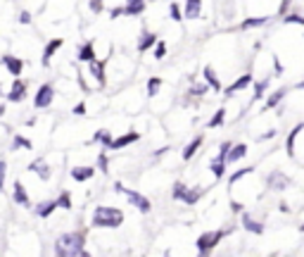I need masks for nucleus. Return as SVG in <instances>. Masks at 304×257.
I'll return each instance as SVG.
<instances>
[{
    "instance_id": "f257e3e1",
    "label": "nucleus",
    "mask_w": 304,
    "mask_h": 257,
    "mask_svg": "<svg viewBox=\"0 0 304 257\" xmlns=\"http://www.w3.org/2000/svg\"><path fill=\"white\" fill-rule=\"evenodd\" d=\"M55 255H60V257L86 255V250H83V236L81 233H62L55 241Z\"/></svg>"
},
{
    "instance_id": "f03ea898",
    "label": "nucleus",
    "mask_w": 304,
    "mask_h": 257,
    "mask_svg": "<svg viewBox=\"0 0 304 257\" xmlns=\"http://www.w3.org/2000/svg\"><path fill=\"white\" fill-rule=\"evenodd\" d=\"M124 221V215H121L117 207H95L93 212V226L98 229H117Z\"/></svg>"
},
{
    "instance_id": "7ed1b4c3",
    "label": "nucleus",
    "mask_w": 304,
    "mask_h": 257,
    "mask_svg": "<svg viewBox=\"0 0 304 257\" xmlns=\"http://www.w3.org/2000/svg\"><path fill=\"white\" fill-rule=\"evenodd\" d=\"M224 238V231H207L198 238V253L200 255H207L214 245H219V241Z\"/></svg>"
},
{
    "instance_id": "20e7f679",
    "label": "nucleus",
    "mask_w": 304,
    "mask_h": 257,
    "mask_svg": "<svg viewBox=\"0 0 304 257\" xmlns=\"http://www.w3.org/2000/svg\"><path fill=\"white\" fill-rule=\"evenodd\" d=\"M53 95H55V91H53V86H50V83L40 86L38 93H36V98H34V105H36V108H48V105L53 103Z\"/></svg>"
},
{
    "instance_id": "39448f33",
    "label": "nucleus",
    "mask_w": 304,
    "mask_h": 257,
    "mask_svg": "<svg viewBox=\"0 0 304 257\" xmlns=\"http://www.w3.org/2000/svg\"><path fill=\"white\" fill-rule=\"evenodd\" d=\"M121 193H126V198H129V203H133L140 212H150V200L147 198H143L140 193H135V190H126L121 188Z\"/></svg>"
},
{
    "instance_id": "423d86ee",
    "label": "nucleus",
    "mask_w": 304,
    "mask_h": 257,
    "mask_svg": "<svg viewBox=\"0 0 304 257\" xmlns=\"http://www.w3.org/2000/svg\"><path fill=\"white\" fill-rule=\"evenodd\" d=\"M288 184H290V179L285 174H280V172H273V174L269 176V188L271 190H285Z\"/></svg>"
},
{
    "instance_id": "0eeeda50",
    "label": "nucleus",
    "mask_w": 304,
    "mask_h": 257,
    "mask_svg": "<svg viewBox=\"0 0 304 257\" xmlns=\"http://www.w3.org/2000/svg\"><path fill=\"white\" fill-rule=\"evenodd\" d=\"M2 65L7 67V72H10L12 76H19V74H22V67H24V62L12 57V55H5V57H2Z\"/></svg>"
},
{
    "instance_id": "6e6552de",
    "label": "nucleus",
    "mask_w": 304,
    "mask_h": 257,
    "mask_svg": "<svg viewBox=\"0 0 304 257\" xmlns=\"http://www.w3.org/2000/svg\"><path fill=\"white\" fill-rule=\"evenodd\" d=\"M250 83H252V76H250V74H242V76H240L238 81H233V83H231V86H228V88H226V95H236V93H238V91H242V88H247Z\"/></svg>"
},
{
    "instance_id": "1a4fd4ad",
    "label": "nucleus",
    "mask_w": 304,
    "mask_h": 257,
    "mask_svg": "<svg viewBox=\"0 0 304 257\" xmlns=\"http://www.w3.org/2000/svg\"><path fill=\"white\" fill-rule=\"evenodd\" d=\"M140 136L135 134V131H131V134H126V136H121V138H117V141H112L109 143V148L112 150H119V148H126V146H131V143H135Z\"/></svg>"
},
{
    "instance_id": "9d476101",
    "label": "nucleus",
    "mask_w": 304,
    "mask_h": 257,
    "mask_svg": "<svg viewBox=\"0 0 304 257\" xmlns=\"http://www.w3.org/2000/svg\"><path fill=\"white\" fill-rule=\"evenodd\" d=\"M202 12V0H185V14L188 19H198Z\"/></svg>"
},
{
    "instance_id": "9b49d317",
    "label": "nucleus",
    "mask_w": 304,
    "mask_h": 257,
    "mask_svg": "<svg viewBox=\"0 0 304 257\" xmlns=\"http://www.w3.org/2000/svg\"><path fill=\"white\" fill-rule=\"evenodd\" d=\"M62 38H55V41H50L48 45H45V53H43V65H50V60H53V55L62 48Z\"/></svg>"
},
{
    "instance_id": "f8f14e48",
    "label": "nucleus",
    "mask_w": 304,
    "mask_h": 257,
    "mask_svg": "<svg viewBox=\"0 0 304 257\" xmlns=\"http://www.w3.org/2000/svg\"><path fill=\"white\" fill-rule=\"evenodd\" d=\"M245 152H247V146H231V150H228V157H226V162H238V160H242L245 157Z\"/></svg>"
},
{
    "instance_id": "ddd939ff",
    "label": "nucleus",
    "mask_w": 304,
    "mask_h": 257,
    "mask_svg": "<svg viewBox=\"0 0 304 257\" xmlns=\"http://www.w3.org/2000/svg\"><path fill=\"white\" fill-rule=\"evenodd\" d=\"M145 10V2L143 0H126V7H124V14H129V17H133V14H140Z\"/></svg>"
},
{
    "instance_id": "4468645a",
    "label": "nucleus",
    "mask_w": 304,
    "mask_h": 257,
    "mask_svg": "<svg viewBox=\"0 0 304 257\" xmlns=\"http://www.w3.org/2000/svg\"><path fill=\"white\" fill-rule=\"evenodd\" d=\"M302 129H304V124H297V126L290 131L288 141H285V150H288V155H290V157H295V138L300 136V131H302Z\"/></svg>"
},
{
    "instance_id": "2eb2a0df",
    "label": "nucleus",
    "mask_w": 304,
    "mask_h": 257,
    "mask_svg": "<svg viewBox=\"0 0 304 257\" xmlns=\"http://www.w3.org/2000/svg\"><path fill=\"white\" fill-rule=\"evenodd\" d=\"M242 226L250 231V233H257V236H259V233H264V226H262L259 221H254L250 215H242Z\"/></svg>"
},
{
    "instance_id": "dca6fc26",
    "label": "nucleus",
    "mask_w": 304,
    "mask_h": 257,
    "mask_svg": "<svg viewBox=\"0 0 304 257\" xmlns=\"http://www.w3.org/2000/svg\"><path fill=\"white\" fill-rule=\"evenodd\" d=\"M29 172H36V174H38L40 179H45V181L50 179V172H48V164L43 162V160H34V162H31V167H29Z\"/></svg>"
},
{
    "instance_id": "f3484780",
    "label": "nucleus",
    "mask_w": 304,
    "mask_h": 257,
    "mask_svg": "<svg viewBox=\"0 0 304 257\" xmlns=\"http://www.w3.org/2000/svg\"><path fill=\"white\" fill-rule=\"evenodd\" d=\"M93 174H95L93 167H79V169H71V179H76V181H88Z\"/></svg>"
},
{
    "instance_id": "a211bd4d",
    "label": "nucleus",
    "mask_w": 304,
    "mask_h": 257,
    "mask_svg": "<svg viewBox=\"0 0 304 257\" xmlns=\"http://www.w3.org/2000/svg\"><path fill=\"white\" fill-rule=\"evenodd\" d=\"M24 91H27V88H24V83L14 81L12 83V91H10V95H7V98H10L12 103H19V100H24Z\"/></svg>"
},
{
    "instance_id": "6ab92c4d",
    "label": "nucleus",
    "mask_w": 304,
    "mask_h": 257,
    "mask_svg": "<svg viewBox=\"0 0 304 257\" xmlns=\"http://www.w3.org/2000/svg\"><path fill=\"white\" fill-rule=\"evenodd\" d=\"M91 72H93V76L98 79V83H105V65H102V62L93 60V62H91Z\"/></svg>"
},
{
    "instance_id": "aec40b11",
    "label": "nucleus",
    "mask_w": 304,
    "mask_h": 257,
    "mask_svg": "<svg viewBox=\"0 0 304 257\" xmlns=\"http://www.w3.org/2000/svg\"><path fill=\"white\" fill-rule=\"evenodd\" d=\"M12 198H14V200H17L19 205H29V195H27V190H24V186H22L19 181L14 184V193H12Z\"/></svg>"
},
{
    "instance_id": "412c9836",
    "label": "nucleus",
    "mask_w": 304,
    "mask_h": 257,
    "mask_svg": "<svg viewBox=\"0 0 304 257\" xmlns=\"http://www.w3.org/2000/svg\"><path fill=\"white\" fill-rule=\"evenodd\" d=\"M202 146V136H198V138H193V143H188L183 150V160H190L195 152H198V148Z\"/></svg>"
},
{
    "instance_id": "4be33fe9",
    "label": "nucleus",
    "mask_w": 304,
    "mask_h": 257,
    "mask_svg": "<svg viewBox=\"0 0 304 257\" xmlns=\"http://www.w3.org/2000/svg\"><path fill=\"white\" fill-rule=\"evenodd\" d=\"M202 74H204V81L209 83L214 91H221V83H219V79H216V74H214L212 67H204V72H202Z\"/></svg>"
},
{
    "instance_id": "5701e85b",
    "label": "nucleus",
    "mask_w": 304,
    "mask_h": 257,
    "mask_svg": "<svg viewBox=\"0 0 304 257\" xmlns=\"http://www.w3.org/2000/svg\"><path fill=\"white\" fill-rule=\"evenodd\" d=\"M200 195H202V190H200V188H195V190L185 188V193H183V198H181V200H183V203H188V205H195L200 200Z\"/></svg>"
},
{
    "instance_id": "b1692460",
    "label": "nucleus",
    "mask_w": 304,
    "mask_h": 257,
    "mask_svg": "<svg viewBox=\"0 0 304 257\" xmlns=\"http://www.w3.org/2000/svg\"><path fill=\"white\" fill-rule=\"evenodd\" d=\"M79 60H83V62H93V60H95V53H93V43H86V45L81 48Z\"/></svg>"
},
{
    "instance_id": "393cba45",
    "label": "nucleus",
    "mask_w": 304,
    "mask_h": 257,
    "mask_svg": "<svg viewBox=\"0 0 304 257\" xmlns=\"http://www.w3.org/2000/svg\"><path fill=\"white\" fill-rule=\"evenodd\" d=\"M152 45H155V36H152V34H143V38H140V43H138V50L145 53L147 48H152Z\"/></svg>"
},
{
    "instance_id": "a878e982",
    "label": "nucleus",
    "mask_w": 304,
    "mask_h": 257,
    "mask_svg": "<svg viewBox=\"0 0 304 257\" xmlns=\"http://www.w3.org/2000/svg\"><path fill=\"white\" fill-rule=\"evenodd\" d=\"M224 172H226V162H224V160H214V162H212V174L216 176V179H221V176H224Z\"/></svg>"
},
{
    "instance_id": "bb28decb",
    "label": "nucleus",
    "mask_w": 304,
    "mask_h": 257,
    "mask_svg": "<svg viewBox=\"0 0 304 257\" xmlns=\"http://www.w3.org/2000/svg\"><path fill=\"white\" fill-rule=\"evenodd\" d=\"M283 95H285V91H276V93L271 95L269 100H266V110H271V108H276L278 103L283 100Z\"/></svg>"
},
{
    "instance_id": "cd10ccee",
    "label": "nucleus",
    "mask_w": 304,
    "mask_h": 257,
    "mask_svg": "<svg viewBox=\"0 0 304 257\" xmlns=\"http://www.w3.org/2000/svg\"><path fill=\"white\" fill-rule=\"evenodd\" d=\"M252 172H254V167H245V169H240V172H236V174L231 176V186H233V184H238V181H240V179H242V176L252 174Z\"/></svg>"
},
{
    "instance_id": "c85d7f7f",
    "label": "nucleus",
    "mask_w": 304,
    "mask_h": 257,
    "mask_svg": "<svg viewBox=\"0 0 304 257\" xmlns=\"http://www.w3.org/2000/svg\"><path fill=\"white\" fill-rule=\"evenodd\" d=\"M224 117H226V110H219V112L214 114L212 119H209V126H212V129H216V126H221V124H224Z\"/></svg>"
},
{
    "instance_id": "c756f323",
    "label": "nucleus",
    "mask_w": 304,
    "mask_h": 257,
    "mask_svg": "<svg viewBox=\"0 0 304 257\" xmlns=\"http://www.w3.org/2000/svg\"><path fill=\"white\" fill-rule=\"evenodd\" d=\"M262 24H266V17H257V19H245V22H242V29L262 27Z\"/></svg>"
},
{
    "instance_id": "7c9ffc66",
    "label": "nucleus",
    "mask_w": 304,
    "mask_h": 257,
    "mask_svg": "<svg viewBox=\"0 0 304 257\" xmlns=\"http://www.w3.org/2000/svg\"><path fill=\"white\" fill-rule=\"evenodd\" d=\"M55 207H57V200H55V203H45V205H40L38 210H36V212H38L40 217H48L50 215V212H53Z\"/></svg>"
},
{
    "instance_id": "2f4dec72",
    "label": "nucleus",
    "mask_w": 304,
    "mask_h": 257,
    "mask_svg": "<svg viewBox=\"0 0 304 257\" xmlns=\"http://www.w3.org/2000/svg\"><path fill=\"white\" fill-rule=\"evenodd\" d=\"M266 86H269V79H264V81H259L257 86H254V98H262L266 91Z\"/></svg>"
},
{
    "instance_id": "473e14b6",
    "label": "nucleus",
    "mask_w": 304,
    "mask_h": 257,
    "mask_svg": "<svg viewBox=\"0 0 304 257\" xmlns=\"http://www.w3.org/2000/svg\"><path fill=\"white\" fill-rule=\"evenodd\" d=\"M57 207H65V210H71V200H69V195L62 193L60 198H57Z\"/></svg>"
},
{
    "instance_id": "72a5a7b5",
    "label": "nucleus",
    "mask_w": 304,
    "mask_h": 257,
    "mask_svg": "<svg viewBox=\"0 0 304 257\" xmlns=\"http://www.w3.org/2000/svg\"><path fill=\"white\" fill-rule=\"evenodd\" d=\"M283 22H285V24H302L304 27V17H300V14H288Z\"/></svg>"
},
{
    "instance_id": "f704fd0d",
    "label": "nucleus",
    "mask_w": 304,
    "mask_h": 257,
    "mask_svg": "<svg viewBox=\"0 0 304 257\" xmlns=\"http://www.w3.org/2000/svg\"><path fill=\"white\" fill-rule=\"evenodd\" d=\"M169 14H171L173 22H181V19H183V17H181V10H178V5H176V2H171V7H169Z\"/></svg>"
},
{
    "instance_id": "c9c22d12",
    "label": "nucleus",
    "mask_w": 304,
    "mask_h": 257,
    "mask_svg": "<svg viewBox=\"0 0 304 257\" xmlns=\"http://www.w3.org/2000/svg\"><path fill=\"white\" fill-rule=\"evenodd\" d=\"M159 86H162V81H159V79H150V81H147V91H150V95L157 93Z\"/></svg>"
},
{
    "instance_id": "e433bc0d",
    "label": "nucleus",
    "mask_w": 304,
    "mask_h": 257,
    "mask_svg": "<svg viewBox=\"0 0 304 257\" xmlns=\"http://www.w3.org/2000/svg\"><path fill=\"white\" fill-rule=\"evenodd\" d=\"M183 193H185L183 184H176V186H173V198H176V200H181V198H183Z\"/></svg>"
},
{
    "instance_id": "4c0bfd02",
    "label": "nucleus",
    "mask_w": 304,
    "mask_h": 257,
    "mask_svg": "<svg viewBox=\"0 0 304 257\" xmlns=\"http://www.w3.org/2000/svg\"><path fill=\"white\" fill-rule=\"evenodd\" d=\"M164 53H167V45H164V43H157V48H155V57H157V60H162V57H164Z\"/></svg>"
},
{
    "instance_id": "58836bf2",
    "label": "nucleus",
    "mask_w": 304,
    "mask_h": 257,
    "mask_svg": "<svg viewBox=\"0 0 304 257\" xmlns=\"http://www.w3.org/2000/svg\"><path fill=\"white\" fill-rule=\"evenodd\" d=\"M228 150H231V143H224V146H221V150H219V160H224V162H226V157H228Z\"/></svg>"
},
{
    "instance_id": "ea45409f",
    "label": "nucleus",
    "mask_w": 304,
    "mask_h": 257,
    "mask_svg": "<svg viewBox=\"0 0 304 257\" xmlns=\"http://www.w3.org/2000/svg\"><path fill=\"white\" fill-rule=\"evenodd\" d=\"M14 146H17V148H19V146H22V148H31V143H29L27 138H19V136L14 138Z\"/></svg>"
},
{
    "instance_id": "a19ab883",
    "label": "nucleus",
    "mask_w": 304,
    "mask_h": 257,
    "mask_svg": "<svg viewBox=\"0 0 304 257\" xmlns=\"http://www.w3.org/2000/svg\"><path fill=\"white\" fill-rule=\"evenodd\" d=\"M5 172H7V169H5V162L0 160V190H2V186H5Z\"/></svg>"
},
{
    "instance_id": "79ce46f5",
    "label": "nucleus",
    "mask_w": 304,
    "mask_h": 257,
    "mask_svg": "<svg viewBox=\"0 0 304 257\" xmlns=\"http://www.w3.org/2000/svg\"><path fill=\"white\" fill-rule=\"evenodd\" d=\"M91 10L93 12H100L102 10V0H91Z\"/></svg>"
},
{
    "instance_id": "37998d69",
    "label": "nucleus",
    "mask_w": 304,
    "mask_h": 257,
    "mask_svg": "<svg viewBox=\"0 0 304 257\" xmlns=\"http://www.w3.org/2000/svg\"><path fill=\"white\" fill-rule=\"evenodd\" d=\"M74 114H86V105H83V103H79V105L74 108Z\"/></svg>"
},
{
    "instance_id": "c03bdc74",
    "label": "nucleus",
    "mask_w": 304,
    "mask_h": 257,
    "mask_svg": "<svg viewBox=\"0 0 304 257\" xmlns=\"http://www.w3.org/2000/svg\"><path fill=\"white\" fill-rule=\"evenodd\" d=\"M19 19H22V24H29V22H31V14H29V12H22V17H19Z\"/></svg>"
},
{
    "instance_id": "a18cd8bd",
    "label": "nucleus",
    "mask_w": 304,
    "mask_h": 257,
    "mask_svg": "<svg viewBox=\"0 0 304 257\" xmlns=\"http://www.w3.org/2000/svg\"><path fill=\"white\" fill-rule=\"evenodd\" d=\"M204 91H207L204 86H198V88H193V95H202V93H204Z\"/></svg>"
},
{
    "instance_id": "49530a36",
    "label": "nucleus",
    "mask_w": 304,
    "mask_h": 257,
    "mask_svg": "<svg viewBox=\"0 0 304 257\" xmlns=\"http://www.w3.org/2000/svg\"><path fill=\"white\" fill-rule=\"evenodd\" d=\"M100 169H102V172H107V160H105V155H100Z\"/></svg>"
},
{
    "instance_id": "de8ad7c7",
    "label": "nucleus",
    "mask_w": 304,
    "mask_h": 257,
    "mask_svg": "<svg viewBox=\"0 0 304 257\" xmlns=\"http://www.w3.org/2000/svg\"><path fill=\"white\" fill-rule=\"evenodd\" d=\"M273 136H276V131H273V129H271V131H266V134L262 136V138H264V141H266V138H273Z\"/></svg>"
},
{
    "instance_id": "09e8293b",
    "label": "nucleus",
    "mask_w": 304,
    "mask_h": 257,
    "mask_svg": "<svg viewBox=\"0 0 304 257\" xmlns=\"http://www.w3.org/2000/svg\"><path fill=\"white\" fill-rule=\"evenodd\" d=\"M290 5V0H283V7H280V12H285V7Z\"/></svg>"
},
{
    "instance_id": "8fccbe9b",
    "label": "nucleus",
    "mask_w": 304,
    "mask_h": 257,
    "mask_svg": "<svg viewBox=\"0 0 304 257\" xmlns=\"http://www.w3.org/2000/svg\"><path fill=\"white\" fill-rule=\"evenodd\" d=\"M297 88H304V81H300V83H297Z\"/></svg>"
},
{
    "instance_id": "3c124183",
    "label": "nucleus",
    "mask_w": 304,
    "mask_h": 257,
    "mask_svg": "<svg viewBox=\"0 0 304 257\" xmlns=\"http://www.w3.org/2000/svg\"><path fill=\"white\" fill-rule=\"evenodd\" d=\"M2 112H5V108H2V105H0V114H2Z\"/></svg>"
},
{
    "instance_id": "603ef678",
    "label": "nucleus",
    "mask_w": 304,
    "mask_h": 257,
    "mask_svg": "<svg viewBox=\"0 0 304 257\" xmlns=\"http://www.w3.org/2000/svg\"><path fill=\"white\" fill-rule=\"evenodd\" d=\"M300 229H302V231H304V226H300Z\"/></svg>"
}]
</instances>
